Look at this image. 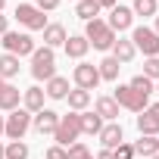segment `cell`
<instances>
[{
	"mask_svg": "<svg viewBox=\"0 0 159 159\" xmlns=\"http://www.w3.org/2000/svg\"><path fill=\"white\" fill-rule=\"evenodd\" d=\"M78 137H81V112H66V116H59V125H56V131H53L56 147H72Z\"/></svg>",
	"mask_w": 159,
	"mask_h": 159,
	"instance_id": "obj_1",
	"label": "cell"
},
{
	"mask_svg": "<svg viewBox=\"0 0 159 159\" xmlns=\"http://www.w3.org/2000/svg\"><path fill=\"white\" fill-rule=\"evenodd\" d=\"M84 38H88V44L94 50H112V44H116V31L103 19H91L88 28H84Z\"/></svg>",
	"mask_w": 159,
	"mask_h": 159,
	"instance_id": "obj_2",
	"label": "cell"
},
{
	"mask_svg": "<svg viewBox=\"0 0 159 159\" xmlns=\"http://www.w3.org/2000/svg\"><path fill=\"white\" fill-rule=\"evenodd\" d=\"M31 75H34V81H50L56 75V56L50 47H41L31 53Z\"/></svg>",
	"mask_w": 159,
	"mask_h": 159,
	"instance_id": "obj_3",
	"label": "cell"
},
{
	"mask_svg": "<svg viewBox=\"0 0 159 159\" xmlns=\"http://www.w3.org/2000/svg\"><path fill=\"white\" fill-rule=\"evenodd\" d=\"M112 100H116L119 106L131 109V112H143V109L150 106V97H147V94H140V91H134L131 84H119V88H116V94H112Z\"/></svg>",
	"mask_w": 159,
	"mask_h": 159,
	"instance_id": "obj_4",
	"label": "cell"
},
{
	"mask_svg": "<svg viewBox=\"0 0 159 159\" xmlns=\"http://www.w3.org/2000/svg\"><path fill=\"white\" fill-rule=\"evenodd\" d=\"M3 47H7V53H13V56H31L38 47H34V38L31 34H25V31H7L3 34Z\"/></svg>",
	"mask_w": 159,
	"mask_h": 159,
	"instance_id": "obj_5",
	"label": "cell"
},
{
	"mask_svg": "<svg viewBox=\"0 0 159 159\" xmlns=\"http://www.w3.org/2000/svg\"><path fill=\"white\" fill-rule=\"evenodd\" d=\"M131 44L134 50H143V56H159V34L147 25H137L131 31Z\"/></svg>",
	"mask_w": 159,
	"mask_h": 159,
	"instance_id": "obj_6",
	"label": "cell"
},
{
	"mask_svg": "<svg viewBox=\"0 0 159 159\" xmlns=\"http://www.w3.org/2000/svg\"><path fill=\"white\" fill-rule=\"evenodd\" d=\"M16 19H19V25H25L28 31H44V28H47V16H44L34 3H19V7H16Z\"/></svg>",
	"mask_w": 159,
	"mask_h": 159,
	"instance_id": "obj_7",
	"label": "cell"
},
{
	"mask_svg": "<svg viewBox=\"0 0 159 159\" xmlns=\"http://www.w3.org/2000/svg\"><path fill=\"white\" fill-rule=\"evenodd\" d=\"M28 128H31V112H28V109H13V112L7 116V128H3V134H7L10 140H22Z\"/></svg>",
	"mask_w": 159,
	"mask_h": 159,
	"instance_id": "obj_8",
	"label": "cell"
},
{
	"mask_svg": "<svg viewBox=\"0 0 159 159\" xmlns=\"http://www.w3.org/2000/svg\"><path fill=\"white\" fill-rule=\"evenodd\" d=\"M72 78H75V88H81V91H94L100 84V72L91 62H78L75 72H72Z\"/></svg>",
	"mask_w": 159,
	"mask_h": 159,
	"instance_id": "obj_9",
	"label": "cell"
},
{
	"mask_svg": "<svg viewBox=\"0 0 159 159\" xmlns=\"http://www.w3.org/2000/svg\"><path fill=\"white\" fill-rule=\"evenodd\" d=\"M137 131H140V134H150V137L159 134V103H150V106L137 116Z\"/></svg>",
	"mask_w": 159,
	"mask_h": 159,
	"instance_id": "obj_10",
	"label": "cell"
},
{
	"mask_svg": "<svg viewBox=\"0 0 159 159\" xmlns=\"http://www.w3.org/2000/svg\"><path fill=\"white\" fill-rule=\"evenodd\" d=\"M56 125H59V112H53V109H41V112L31 116V128L38 134H53Z\"/></svg>",
	"mask_w": 159,
	"mask_h": 159,
	"instance_id": "obj_11",
	"label": "cell"
},
{
	"mask_svg": "<svg viewBox=\"0 0 159 159\" xmlns=\"http://www.w3.org/2000/svg\"><path fill=\"white\" fill-rule=\"evenodd\" d=\"M19 97H22V91L16 84H10V81L0 78V109H7V112L19 109Z\"/></svg>",
	"mask_w": 159,
	"mask_h": 159,
	"instance_id": "obj_12",
	"label": "cell"
},
{
	"mask_svg": "<svg viewBox=\"0 0 159 159\" xmlns=\"http://www.w3.org/2000/svg\"><path fill=\"white\" fill-rule=\"evenodd\" d=\"M97 137H100L103 150H116V147L125 140V134H122V125H119V122H109V125H103V131H100Z\"/></svg>",
	"mask_w": 159,
	"mask_h": 159,
	"instance_id": "obj_13",
	"label": "cell"
},
{
	"mask_svg": "<svg viewBox=\"0 0 159 159\" xmlns=\"http://www.w3.org/2000/svg\"><path fill=\"white\" fill-rule=\"evenodd\" d=\"M131 22H134V13H131L128 7H112L106 25H109L112 31H125V28H131Z\"/></svg>",
	"mask_w": 159,
	"mask_h": 159,
	"instance_id": "obj_14",
	"label": "cell"
},
{
	"mask_svg": "<svg viewBox=\"0 0 159 159\" xmlns=\"http://www.w3.org/2000/svg\"><path fill=\"white\" fill-rule=\"evenodd\" d=\"M62 47H66V53H69L72 59H81V56L91 50V44H88V38H84V34H72V38H66V44H62Z\"/></svg>",
	"mask_w": 159,
	"mask_h": 159,
	"instance_id": "obj_15",
	"label": "cell"
},
{
	"mask_svg": "<svg viewBox=\"0 0 159 159\" xmlns=\"http://www.w3.org/2000/svg\"><path fill=\"white\" fill-rule=\"evenodd\" d=\"M44 88H28V91H22V103H25V109L28 112H41L44 109Z\"/></svg>",
	"mask_w": 159,
	"mask_h": 159,
	"instance_id": "obj_16",
	"label": "cell"
},
{
	"mask_svg": "<svg viewBox=\"0 0 159 159\" xmlns=\"http://www.w3.org/2000/svg\"><path fill=\"white\" fill-rule=\"evenodd\" d=\"M131 147H134V156H143V159H150V156H156V153H159V137L140 134V140H137V143H131Z\"/></svg>",
	"mask_w": 159,
	"mask_h": 159,
	"instance_id": "obj_17",
	"label": "cell"
},
{
	"mask_svg": "<svg viewBox=\"0 0 159 159\" xmlns=\"http://www.w3.org/2000/svg\"><path fill=\"white\" fill-rule=\"evenodd\" d=\"M44 94L50 97V100H66V94H69V81L62 75H53L50 81H47V88H44Z\"/></svg>",
	"mask_w": 159,
	"mask_h": 159,
	"instance_id": "obj_18",
	"label": "cell"
},
{
	"mask_svg": "<svg viewBox=\"0 0 159 159\" xmlns=\"http://www.w3.org/2000/svg\"><path fill=\"white\" fill-rule=\"evenodd\" d=\"M66 38H69V34H66V28H62L59 22H53V25L44 28V47H50V50L59 47V44H66Z\"/></svg>",
	"mask_w": 159,
	"mask_h": 159,
	"instance_id": "obj_19",
	"label": "cell"
},
{
	"mask_svg": "<svg viewBox=\"0 0 159 159\" xmlns=\"http://www.w3.org/2000/svg\"><path fill=\"white\" fill-rule=\"evenodd\" d=\"M100 119H106V122H116L119 119V103L112 100V97H97V109H94Z\"/></svg>",
	"mask_w": 159,
	"mask_h": 159,
	"instance_id": "obj_20",
	"label": "cell"
},
{
	"mask_svg": "<svg viewBox=\"0 0 159 159\" xmlns=\"http://www.w3.org/2000/svg\"><path fill=\"white\" fill-rule=\"evenodd\" d=\"M19 75V56H13V53H0V78L3 81H10V78H16Z\"/></svg>",
	"mask_w": 159,
	"mask_h": 159,
	"instance_id": "obj_21",
	"label": "cell"
},
{
	"mask_svg": "<svg viewBox=\"0 0 159 159\" xmlns=\"http://www.w3.org/2000/svg\"><path fill=\"white\" fill-rule=\"evenodd\" d=\"M66 100H69V109H72V112H81V109H88V103H91V91L75 88V91L66 94Z\"/></svg>",
	"mask_w": 159,
	"mask_h": 159,
	"instance_id": "obj_22",
	"label": "cell"
},
{
	"mask_svg": "<svg viewBox=\"0 0 159 159\" xmlns=\"http://www.w3.org/2000/svg\"><path fill=\"white\" fill-rule=\"evenodd\" d=\"M75 16L91 22V19L100 16V3H97V0H78V3H75Z\"/></svg>",
	"mask_w": 159,
	"mask_h": 159,
	"instance_id": "obj_23",
	"label": "cell"
},
{
	"mask_svg": "<svg viewBox=\"0 0 159 159\" xmlns=\"http://www.w3.org/2000/svg\"><path fill=\"white\" fill-rule=\"evenodd\" d=\"M119 69H122V62H119L116 56H106V59L97 66V72H100V81H103V78H106V81H116V78H119Z\"/></svg>",
	"mask_w": 159,
	"mask_h": 159,
	"instance_id": "obj_24",
	"label": "cell"
},
{
	"mask_svg": "<svg viewBox=\"0 0 159 159\" xmlns=\"http://www.w3.org/2000/svg\"><path fill=\"white\" fill-rule=\"evenodd\" d=\"M134 53H137V50H134V44H131V41L116 38V44H112V56H116L119 62H131V59H134Z\"/></svg>",
	"mask_w": 159,
	"mask_h": 159,
	"instance_id": "obj_25",
	"label": "cell"
},
{
	"mask_svg": "<svg viewBox=\"0 0 159 159\" xmlns=\"http://www.w3.org/2000/svg\"><path fill=\"white\" fill-rule=\"evenodd\" d=\"M103 131V119L97 112H81V134H100Z\"/></svg>",
	"mask_w": 159,
	"mask_h": 159,
	"instance_id": "obj_26",
	"label": "cell"
},
{
	"mask_svg": "<svg viewBox=\"0 0 159 159\" xmlns=\"http://www.w3.org/2000/svg\"><path fill=\"white\" fill-rule=\"evenodd\" d=\"M66 153H69V159H94V153H91L88 143H81V140H75L72 147H66Z\"/></svg>",
	"mask_w": 159,
	"mask_h": 159,
	"instance_id": "obj_27",
	"label": "cell"
},
{
	"mask_svg": "<svg viewBox=\"0 0 159 159\" xmlns=\"http://www.w3.org/2000/svg\"><path fill=\"white\" fill-rule=\"evenodd\" d=\"M7 159H28V143L13 140V143L7 147Z\"/></svg>",
	"mask_w": 159,
	"mask_h": 159,
	"instance_id": "obj_28",
	"label": "cell"
},
{
	"mask_svg": "<svg viewBox=\"0 0 159 159\" xmlns=\"http://www.w3.org/2000/svg\"><path fill=\"white\" fill-rule=\"evenodd\" d=\"M131 13H137V16H156V0H134Z\"/></svg>",
	"mask_w": 159,
	"mask_h": 159,
	"instance_id": "obj_29",
	"label": "cell"
},
{
	"mask_svg": "<svg viewBox=\"0 0 159 159\" xmlns=\"http://www.w3.org/2000/svg\"><path fill=\"white\" fill-rule=\"evenodd\" d=\"M128 84H131L134 91H140V94H147V97L153 94V81H150V78H147V75H134V78H131V81H128Z\"/></svg>",
	"mask_w": 159,
	"mask_h": 159,
	"instance_id": "obj_30",
	"label": "cell"
},
{
	"mask_svg": "<svg viewBox=\"0 0 159 159\" xmlns=\"http://www.w3.org/2000/svg\"><path fill=\"white\" fill-rule=\"evenodd\" d=\"M143 75L150 78H159V56H147V62H143Z\"/></svg>",
	"mask_w": 159,
	"mask_h": 159,
	"instance_id": "obj_31",
	"label": "cell"
},
{
	"mask_svg": "<svg viewBox=\"0 0 159 159\" xmlns=\"http://www.w3.org/2000/svg\"><path fill=\"white\" fill-rule=\"evenodd\" d=\"M112 156H116V159H134V147L122 140V143H119V147L112 150Z\"/></svg>",
	"mask_w": 159,
	"mask_h": 159,
	"instance_id": "obj_32",
	"label": "cell"
},
{
	"mask_svg": "<svg viewBox=\"0 0 159 159\" xmlns=\"http://www.w3.org/2000/svg\"><path fill=\"white\" fill-rule=\"evenodd\" d=\"M44 159H69V153H66V147H50Z\"/></svg>",
	"mask_w": 159,
	"mask_h": 159,
	"instance_id": "obj_33",
	"label": "cell"
},
{
	"mask_svg": "<svg viewBox=\"0 0 159 159\" xmlns=\"http://www.w3.org/2000/svg\"><path fill=\"white\" fill-rule=\"evenodd\" d=\"M34 7H38L41 13H47V10H56V7H59V0H38Z\"/></svg>",
	"mask_w": 159,
	"mask_h": 159,
	"instance_id": "obj_34",
	"label": "cell"
},
{
	"mask_svg": "<svg viewBox=\"0 0 159 159\" xmlns=\"http://www.w3.org/2000/svg\"><path fill=\"white\" fill-rule=\"evenodd\" d=\"M97 3H100V10H103V7H109V10H112V7H119V0H97Z\"/></svg>",
	"mask_w": 159,
	"mask_h": 159,
	"instance_id": "obj_35",
	"label": "cell"
},
{
	"mask_svg": "<svg viewBox=\"0 0 159 159\" xmlns=\"http://www.w3.org/2000/svg\"><path fill=\"white\" fill-rule=\"evenodd\" d=\"M97 159H116V156H112V150H100V153H97Z\"/></svg>",
	"mask_w": 159,
	"mask_h": 159,
	"instance_id": "obj_36",
	"label": "cell"
},
{
	"mask_svg": "<svg viewBox=\"0 0 159 159\" xmlns=\"http://www.w3.org/2000/svg\"><path fill=\"white\" fill-rule=\"evenodd\" d=\"M10 28H7V16H0V34H7Z\"/></svg>",
	"mask_w": 159,
	"mask_h": 159,
	"instance_id": "obj_37",
	"label": "cell"
},
{
	"mask_svg": "<svg viewBox=\"0 0 159 159\" xmlns=\"http://www.w3.org/2000/svg\"><path fill=\"white\" fill-rule=\"evenodd\" d=\"M3 128H7V119H3V116H0V134H3Z\"/></svg>",
	"mask_w": 159,
	"mask_h": 159,
	"instance_id": "obj_38",
	"label": "cell"
},
{
	"mask_svg": "<svg viewBox=\"0 0 159 159\" xmlns=\"http://www.w3.org/2000/svg\"><path fill=\"white\" fill-rule=\"evenodd\" d=\"M0 159H7V147L3 143H0Z\"/></svg>",
	"mask_w": 159,
	"mask_h": 159,
	"instance_id": "obj_39",
	"label": "cell"
},
{
	"mask_svg": "<svg viewBox=\"0 0 159 159\" xmlns=\"http://www.w3.org/2000/svg\"><path fill=\"white\" fill-rule=\"evenodd\" d=\"M153 31H156V34H159V16H156V28H153Z\"/></svg>",
	"mask_w": 159,
	"mask_h": 159,
	"instance_id": "obj_40",
	"label": "cell"
},
{
	"mask_svg": "<svg viewBox=\"0 0 159 159\" xmlns=\"http://www.w3.org/2000/svg\"><path fill=\"white\" fill-rule=\"evenodd\" d=\"M3 7H7V0H0V10H3Z\"/></svg>",
	"mask_w": 159,
	"mask_h": 159,
	"instance_id": "obj_41",
	"label": "cell"
},
{
	"mask_svg": "<svg viewBox=\"0 0 159 159\" xmlns=\"http://www.w3.org/2000/svg\"><path fill=\"white\" fill-rule=\"evenodd\" d=\"M150 159H159V153H156V156H150Z\"/></svg>",
	"mask_w": 159,
	"mask_h": 159,
	"instance_id": "obj_42",
	"label": "cell"
},
{
	"mask_svg": "<svg viewBox=\"0 0 159 159\" xmlns=\"http://www.w3.org/2000/svg\"><path fill=\"white\" fill-rule=\"evenodd\" d=\"M153 91H156V94H159V84H156V88H153Z\"/></svg>",
	"mask_w": 159,
	"mask_h": 159,
	"instance_id": "obj_43",
	"label": "cell"
}]
</instances>
